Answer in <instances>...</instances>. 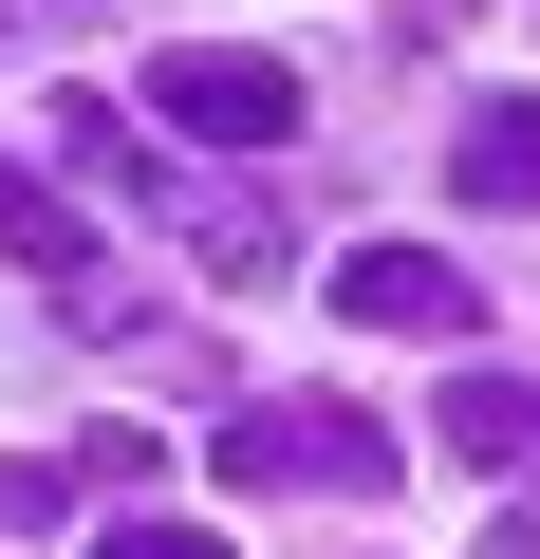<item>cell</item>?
<instances>
[{
	"label": "cell",
	"mask_w": 540,
	"mask_h": 559,
	"mask_svg": "<svg viewBox=\"0 0 540 559\" xmlns=\"http://www.w3.org/2000/svg\"><path fill=\"white\" fill-rule=\"evenodd\" d=\"M0 261H20V280H38V299H57V318H94V336L131 318V299H112V280H94V224H75V205H57L38 168H0Z\"/></svg>",
	"instance_id": "4"
},
{
	"label": "cell",
	"mask_w": 540,
	"mask_h": 559,
	"mask_svg": "<svg viewBox=\"0 0 540 559\" xmlns=\"http://www.w3.org/2000/svg\"><path fill=\"white\" fill-rule=\"evenodd\" d=\"M447 466H503V485H521V466H540V373H466V392H447Z\"/></svg>",
	"instance_id": "6"
},
{
	"label": "cell",
	"mask_w": 540,
	"mask_h": 559,
	"mask_svg": "<svg viewBox=\"0 0 540 559\" xmlns=\"http://www.w3.org/2000/svg\"><path fill=\"white\" fill-rule=\"evenodd\" d=\"M94 559H224V540H205V522H168V503H149V522H112V540H94Z\"/></svg>",
	"instance_id": "8"
},
{
	"label": "cell",
	"mask_w": 540,
	"mask_h": 559,
	"mask_svg": "<svg viewBox=\"0 0 540 559\" xmlns=\"http://www.w3.org/2000/svg\"><path fill=\"white\" fill-rule=\"evenodd\" d=\"M224 485H261V503H280V485H317V503H373L392 485V429L373 411H224Z\"/></svg>",
	"instance_id": "2"
},
{
	"label": "cell",
	"mask_w": 540,
	"mask_h": 559,
	"mask_svg": "<svg viewBox=\"0 0 540 559\" xmlns=\"http://www.w3.org/2000/svg\"><path fill=\"white\" fill-rule=\"evenodd\" d=\"M75 503V466H0V522H57Z\"/></svg>",
	"instance_id": "9"
},
{
	"label": "cell",
	"mask_w": 540,
	"mask_h": 559,
	"mask_svg": "<svg viewBox=\"0 0 540 559\" xmlns=\"http://www.w3.org/2000/svg\"><path fill=\"white\" fill-rule=\"evenodd\" d=\"M20 20H75V0H20Z\"/></svg>",
	"instance_id": "11"
},
{
	"label": "cell",
	"mask_w": 540,
	"mask_h": 559,
	"mask_svg": "<svg viewBox=\"0 0 540 559\" xmlns=\"http://www.w3.org/2000/svg\"><path fill=\"white\" fill-rule=\"evenodd\" d=\"M447 205H484V224L540 205V94H484V112L447 131Z\"/></svg>",
	"instance_id": "5"
},
{
	"label": "cell",
	"mask_w": 540,
	"mask_h": 559,
	"mask_svg": "<svg viewBox=\"0 0 540 559\" xmlns=\"http://www.w3.org/2000/svg\"><path fill=\"white\" fill-rule=\"evenodd\" d=\"M484 559H540V503H503V522H484Z\"/></svg>",
	"instance_id": "10"
},
{
	"label": "cell",
	"mask_w": 540,
	"mask_h": 559,
	"mask_svg": "<svg viewBox=\"0 0 540 559\" xmlns=\"http://www.w3.org/2000/svg\"><path fill=\"white\" fill-rule=\"evenodd\" d=\"M299 57H242V38H168L149 57V131L168 150H299Z\"/></svg>",
	"instance_id": "1"
},
{
	"label": "cell",
	"mask_w": 540,
	"mask_h": 559,
	"mask_svg": "<svg viewBox=\"0 0 540 559\" xmlns=\"http://www.w3.org/2000/svg\"><path fill=\"white\" fill-rule=\"evenodd\" d=\"M57 150H75V187H112V205H149V187H168V131H131L112 94H75V112H57Z\"/></svg>",
	"instance_id": "7"
},
{
	"label": "cell",
	"mask_w": 540,
	"mask_h": 559,
	"mask_svg": "<svg viewBox=\"0 0 540 559\" xmlns=\"http://www.w3.org/2000/svg\"><path fill=\"white\" fill-rule=\"evenodd\" d=\"M336 318H355V336H466L484 280H466L447 242H355V261H336Z\"/></svg>",
	"instance_id": "3"
}]
</instances>
